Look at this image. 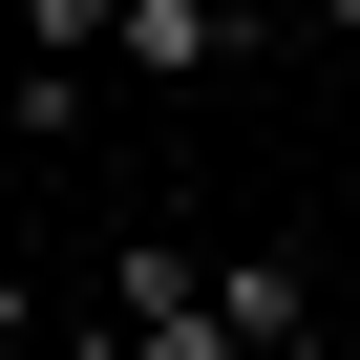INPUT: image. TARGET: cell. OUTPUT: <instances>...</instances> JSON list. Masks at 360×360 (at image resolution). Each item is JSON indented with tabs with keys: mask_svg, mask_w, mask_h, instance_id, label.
I'll return each instance as SVG.
<instances>
[{
	"mask_svg": "<svg viewBox=\"0 0 360 360\" xmlns=\"http://www.w3.org/2000/svg\"><path fill=\"white\" fill-rule=\"evenodd\" d=\"M106 22L127 0H22V64H106Z\"/></svg>",
	"mask_w": 360,
	"mask_h": 360,
	"instance_id": "obj_4",
	"label": "cell"
},
{
	"mask_svg": "<svg viewBox=\"0 0 360 360\" xmlns=\"http://www.w3.org/2000/svg\"><path fill=\"white\" fill-rule=\"evenodd\" d=\"M0 43H22V0H0Z\"/></svg>",
	"mask_w": 360,
	"mask_h": 360,
	"instance_id": "obj_7",
	"label": "cell"
},
{
	"mask_svg": "<svg viewBox=\"0 0 360 360\" xmlns=\"http://www.w3.org/2000/svg\"><path fill=\"white\" fill-rule=\"evenodd\" d=\"M297 22H318V43H339V85H360V0H297Z\"/></svg>",
	"mask_w": 360,
	"mask_h": 360,
	"instance_id": "obj_6",
	"label": "cell"
},
{
	"mask_svg": "<svg viewBox=\"0 0 360 360\" xmlns=\"http://www.w3.org/2000/svg\"><path fill=\"white\" fill-rule=\"evenodd\" d=\"M212 297H233V360H339V339H318V276H297V255H212Z\"/></svg>",
	"mask_w": 360,
	"mask_h": 360,
	"instance_id": "obj_2",
	"label": "cell"
},
{
	"mask_svg": "<svg viewBox=\"0 0 360 360\" xmlns=\"http://www.w3.org/2000/svg\"><path fill=\"white\" fill-rule=\"evenodd\" d=\"M0 148H106V64H0Z\"/></svg>",
	"mask_w": 360,
	"mask_h": 360,
	"instance_id": "obj_3",
	"label": "cell"
},
{
	"mask_svg": "<svg viewBox=\"0 0 360 360\" xmlns=\"http://www.w3.org/2000/svg\"><path fill=\"white\" fill-rule=\"evenodd\" d=\"M276 22H233V0H127V22H106V64L127 85H212V64H255Z\"/></svg>",
	"mask_w": 360,
	"mask_h": 360,
	"instance_id": "obj_1",
	"label": "cell"
},
{
	"mask_svg": "<svg viewBox=\"0 0 360 360\" xmlns=\"http://www.w3.org/2000/svg\"><path fill=\"white\" fill-rule=\"evenodd\" d=\"M22 339H64V318H43V255H0V360H22Z\"/></svg>",
	"mask_w": 360,
	"mask_h": 360,
	"instance_id": "obj_5",
	"label": "cell"
}]
</instances>
